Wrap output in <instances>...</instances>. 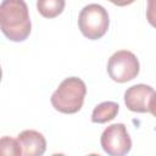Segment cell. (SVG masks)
<instances>
[{"label": "cell", "instance_id": "obj_1", "mask_svg": "<svg viewBox=\"0 0 156 156\" xmlns=\"http://www.w3.org/2000/svg\"><path fill=\"white\" fill-rule=\"evenodd\" d=\"M0 28L11 41H23L29 37L32 23L24 0H2L0 5Z\"/></svg>", "mask_w": 156, "mask_h": 156}, {"label": "cell", "instance_id": "obj_2", "mask_svg": "<svg viewBox=\"0 0 156 156\" xmlns=\"http://www.w3.org/2000/svg\"><path fill=\"white\" fill-rule=\"evenodd\" d=\"M85 94V83L78 77H69L61 82L58 88L52 93L50 101L56 111L71 115L82 108Z\"/></svg>", "mask_w": 156, "mask_h": 156}, {"label": "cell", "instance_id": "obj_3", "mask_svg": "<svg viewBox=\"0 0 156 156\" xmlns=\"http://www.w3.org/2000/svg\"><path fill=\"white\" fill-rule=\"evenodd\" d=\"M108 13L105 7L99 4H89L79 12L78 27L82 34L90 40L102 38L108 29Z\"/></svg>", "mask_w": 156, "mask_h": 156}, {"label": "cell", "instance_id": "obj_4", "mask_svg": "<svg viewBox=\"0 0 156 156\" xmlns=\"http://www.w3.org/2000/svg\"><path fill=\"white\" fill-rule=\"evenodd\" d=\"M140 65L136 56L128 50L116 51L107 62V73L117 83H126L139 74Z\"/></svg>", "mask_w": 156, "mask_h": 156}, {"label": "cell", "instance_id": "obj_5", "mask_svg": "<svg viewBox=\"0 0 156 156\" xmlns=\"http://www.w3.org/2000/svg\"><path fill=\"white\" fill-rule=\"evenodd\" d=\"M102 150L110 156L127 155L132 149V139L123 123L108 126L100 138Z\"/></svg>", "mask_w": 156, "mask_h": 156}, {"label": "cell", "instance_id": "obj_6", "mask_svg": "<svg viewBox=\"0 0 156 156\" xmlns=\"http://www.w3.org/2000/svg\"><path fill=\"white\" fill-rule=\"evenodd\" d=\"M154 89L146 84H135L124 93V104L133 112H149V102L154 94Z\"/></svg>", "mask_w": 156, "mask_h": 156}, {"label": "cell", "instance_id": "obj_7", "mask_svg": "<svg viewBox=\"0 0 156 156\" xmlns=\"http://www.w3.org/2000/svg\"><path fill=\"white\" fill-rule=\"evenodd\" d=\"M24 156H41L46 150V140L44 135L33 129H26L17 135Z\"/></svg>", "mask_w": 156, "mask_h": 156}, {"label": "cell", "instance_id": "obj_8", "mask_svg": "<svg viewBox=\"0 0 156 156\" xmlns=\"http://www.w3.org/2000/svg\"><path fill=\"white\" fill-rule=\"evenodd\" d=\"M119 106L117 102L113 101H104L95 106L91 113V122L93 123H106L112 121L118 113Z\"/></svg>", "mask_w": 156, "mask_h": 156}, {"label": "cell", "instance_id": "obj_9", "mask_svg": "<svg viewBox=\"0 0 156 156\" xmlns=\"http://www.w3.org/2000/svg\"><path fill=\"white\" fill-rule=\"evenodd\" d=\"M66 0H37V10L45 18H55L62 13Z\"/></svg>", "mask_w": 156, "mask_h": 156}, {"label": "cell", "instance_id": "obj_10", "mask_svg": "<svg viewBox=\"0 0 156 156\" xmlns=\"http://www.w3.org/2000/svg\"><path fill=\"white\" fill-rule=\"evenodd\" d=\"M0 152L2 155H11V156L22 155V147L18 139H13L11 136H2L0 140Z\"/></svg>", "mask_w": 156, "mask_h": 156}, {"label": "cell", "instance_id": "obj_11", "mask_svg": "<svg viewBox=\"0 0 156 156\" xmlns=\"http://www.w3.org/2000/svg\"><path fill=\"white\" fill-rule=\"evenodd\" d=\"M146 20L154 28H156V0H147Z\"/></svg>", "mask_w": 156, "mask_h": 156}, {"label": "cell", "instance_id": "obj_12", "mask_svg": "<svg viewBox=\"0 0 156 156\" xmlns=\"http://www.w3.org/2000/svg\"><path fill=\"white\" fill-rule=\"evenodd\" d=\"M149 112H151V115L154 117H156V91H154L150 102H149Z\"/></svg>", "mask_w": 156, "mask_h": 156}, {"label": "cell", "instance_id": "obj_13", "mask_svg": "<svg viewBox=\"0 0 156 156\" xmlns=\"http://www.w3.org/2000/svg\"><path fill=\"white\" fill-rule=\"evenodd\" d=\"M107 1H110L111 4L117 5V6H127V5L133 4L135 0H107Z\"/></svg>", "mask_w": 156, "mask_h": 156}]
</instances>
